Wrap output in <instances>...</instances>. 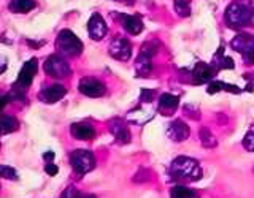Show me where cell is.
<instances>
[{
	"instance_id": "cell-22",
	"label": "cell",
	"mask_w": 254,
	"mask_h": 198,
	"mask_svg": "<svg viewBox=\"0 0 254 198\" xmlns=\"http://www.w3.org/2000/svg\"><path fill=\"white\" fill-rule=\"evenodd\" d=\"M170 198H200V197L192 189H188L185 186H177L170 190Z\"/></svg>"
},
{
	"instance_id": "cell-4",
	"label": "cell",
	"mask_w": 254,
	"mask_h": 198,
	"mask_svg": "<svg viewBox=\"0 0 254 198\" xmlns=\"http://www.w3.org/2000/svg\"><path fill=\"white\" fill-rule=\"evenodd\" d=\"M70 165L79 176H83V174L94 170L95 157L92 152H89V150H86V149H76L70 154Z\"/></svg>"
},
{
	"instance_id": "cell-8",
	"label": "cell",
	"mask_w": 254,
	"mask_h": 198,
	"mask_svg": "<svg viewBox=\"0 0 254 198\" xmlns=\"http://www.w3.org/2000/svg\"><path fill=\"white\" fill-rule=\"evenodd\" d=\"M108 51L111 57H115L116 60L127 62L132 55V45L129 40H126V38H115L113 42L110 43Z\"/></svg>"
},
{
	"instance_id": "cell-37",
	"label": "cell",
	"mask_w": 254,
	"mask_h": 198,
	"mask_svg": "<svg viewBox=\"0 0 254 198\" xmlns=\"http://www.w3.org/2000/svg\"><path fill=\"white\" fill-rule=\"evenodd\" d=\"M78 198H95L94 195H84V194H79L78 192Z\"/></svg>"
},
{
	"instance_id": "cell-33",
	"label": "cell",
	"mask_w": 254,
	"mask_h": 198,
	"mask_svg": "<svg viewBox=\"0 0 254 198\" xmlns=\"http://www.w3.org/2000/svg\"><path fill=\"white\" fill-rule=\"evenodd\" d=\"M6 67H8V60H6V57H5V55H2V54H0V75H2V73H5Z\"/></svg>"
},
{
	"instance_id": "cell-32",
	"label": "cell",
	"mask_w": 254,
	"mask_h": 198,
	"mask_svg": "<svg viewBox=\"0 0 254 198\" xmlns=\"http://www.w3.org/2000/svg\"><path fill=\"white\" fill-rule=\"evenodd\" d=\"M45 171L50 174V176H56L58 174V166H56L54 163H46V166H45Z\"/></svg>"
},
{
	"instance_id": "cell-35",
	"label": "cell",
	"mask_w": 254,
	"mask_h": 198,
	"mask_svg": "<svg viewBox=\"0 0 254 198\" xmlns=\"http://www.w3.org/2000/svg\"><path fill=\"white\" fill-rule=\"evenodd\" d=\"M118 2H121V3H124V5L132 6V5H135V2H137V0H118Z\"/></svg>"
},
{
	"instance_id": "cell-2",
	"label": "cell",
	"mask_w": 254,
	"mask_h": 198,
	"mask_svg": "<svg viewBox=\"0 0 254 198\" xmlns=\"http://www.w3.org/2000/svg\"><path fill=\"white\" fill-rule=\"evenodd\" d=\"M173 181H198L202 178V168L197 160L189 157H177L169 168Z\"/></svg>"
},
{
	"instance_id": "cell-28",
	"label": "cell",
	"mask_w": 254,
	"mask_h": 198,
	"mask_svg": "<svg viewBox=\"0 0 254 198\" xmlns=\"http://www.w3.org/2000/svg\"><path fill=\"white\" fill-rule=\"evenodd\" d=\"M208 94H216L219 91H226V83H221V81H211L208 84Z\"/></svg>"
},
{
	"instance_id": "cell-20",
	"label": "cell",
	"mask_w": 254,
	"mask_h": 198,
	"mask_svg": "<svg viewBox=\"0 0 254 198\" xmlns=\"http://www.w3.org/2000/svg\"><path fill=\"white\" fill-rule=\"evenodd\" d=\"M35 8V0H11L8 10L13 13H29Z\"/></svg>"
},
{
	"instance_id": "cell-25",
	"label": "cell",
	"mask_w": 254,
	"mask_h": 198,
	"mask_svg": "<svg viewBox=\"0 0 254 198\" xmlns=\"http://www.w3.org/2000/svg\"><path fill=\"white\" fill-rule=\"evenodd\" d=\"M0 178L10 179V181H18L19 179L16 170L13 168V166H8V165H0Z\"/></svg>"
},
{
	"instance_id": "cell-36",
	"label": "cell",
	"mask_w": 254,
	"mask_h": 198,
	"mask_svg": "<svg viewBox=\"0 0 254 198\" xmlns=\"http://www.w3.org/2000/svg\"><path fill=\"white\" fill-rule=\"evenodd\" d=\"M45 160H48V162H50V160H53V158H54V152H45Z\"/></svg>"
},
{
	"instance_id": "cell-31",
	"label": "cell",
	"mask_w": 254,
	"mask_h": 198,
	"mask_svg": "<svg viewBox=\"0 0 254 198\" xmlns=\"http://www.w3.org/2000/svg\"><path fill=\"white\" fill-rule=\"evenodd\" d=\"M243 60L248 62V63H253V65H254V48H251L250 51L243 52Z\"/></svg>"
},
{
	"instance_id": "cell-30",
	"label": "cell",
	"mask_w": 254,
	"mask_h": 198,
	"mask_svg": "<svg viewBox=\"0 0 254 198\" xmlns=\"http://www.w3.org/2000/svg\"><path fill=\"white\" fill-rule=\"evenodd\" d=\"M185 113L190 117V119H198L200 117V114H198V109L192 105H186L185 106Z\"/></svg>"
},
{
	"instance_id": "cell-19",
	"label": "cell",
	"mask_w": 254,
	"mask_h": 198,
	"mask_svg": "<svg viewBox=\"0 0 254 198\" xmlns=\"http://www.w3.org/2000/svg\"><path fill=\"white\" fill-rule=\"evenodd\" d=\"M213 65L216 67L218 70H234L235 63L232 60V57H227V55H224V48H219L218 52L214 54L213 57Z\"/></svg>"
},
{
	"instance_id": "cell-11",
	"label": "cell",
	"mask_w": 254,
	"mask_h": 198,
	"mask_svg": "<svg viewBox=\"0 0 254 198\" xmlns=\"http://www.w3.org/2000/svg\"><path fill=\"white\" fill-rule=\"evenodd\" d=\"M107 32H108V27H107L105 19L97 13L92 14L89 22H87V34H89V37L95 40V42H99V40H102L107 35Z\"/></svg>"
},
{
	"instance_id": "cell-23",
	"label": "cell",
	"mask_w": 254,
	"mask_h": 198,
	"mask_svg": "<svg viewBox=\"0 0 254 198\" xmlns=\"http://www.w3.org/2000/svg\"><path fill=\"white\" fill-rule=\"evenodd\" d=\"M198 137H200L203 148H216L218 146V138L214 137L206 127H202L200 132H198Z\"/></svg>"
},
{
	"instance_id": "cell-18",
	"label": "cell",
	"mask_w": 254,
	"mask_h": 198,
	"mask_svg": "<svg viewBox=\"0 0 254 198\" xmlns=\"http://www.w3.org/2000/svg\"><path fill=\"white\" fill-rule=\"evenodd\" d=\"M135 71L138 76L146 78L151 71H153V63H151V55L140 52L137 62H135Z\"/></svg>"
},
{
	"instance_id": "cell-17",
	"label": "cell",
	"mask_w": 254,
	"mask_h": 198,
	"mask_svg": "<svg viewBox=\"0 0 254 198\" xmlns=\"http://www.w3.org/2000/svg\"><path fill=\"white\" fill-rule=\"evenodd\" d=\"M70 133L76 140H92L95 137L94 127L87 124H73L70 127Z\"/></svg>"
},
{
	"instance_id": "cell-39",
	"label": "cell",
	"mask_w": 254,
	"mask_h": 198,
	"mask_svg": "<svg viewBox=\"0 0 254 198\" xmlns=\"http://www.w3.org/2000/svg\"><path fill=\"white\" fill-rule=\"evenodd\" d=\"M62 198H67V197H62Z\"/></svg>"
},
{
	"instance_id": "cell-15",
	"label": "cell",
	"mask_w": 254,
	"mask_h": 198,
	"mask_svg": "<svg viewBox=\"0 0 254 198\" xmlns=\"http://www.w3.org/2000/svg\"><path fill=\"white\" fill-rule=\"evenodd\" d=\"M178 103H180L178 97H175L172 94H162L161 99H159L157 111L162 116H172L178 109Z\"/></svg>"
},
{
	"instance_id": "cell-21",
	"label": "cell",
	"mask_w": 254,
	"mask_h": 198,
	"mask_svg": "<svg viewBox=\"0 0 254 198\" xmlns=\"http://www.w3.org/2000/svg\"><path fill=\"white\" fill-rule=\"evenodd\" d=\"M19 129V122L11 116H2L0 117V135L13 133Z\"/></svg>"
},
{
	"instance_id": "cell-12",
	"label": "cell",
	"mask_w": 254,
	"mask_h": 198,
	"mask_svg": "<svg viewBox=\"0 0 254 198\" xmlns=\"http://www.w3.org/2000/svg\"><path fill=\"white\" fill-rule=\"evenodd\" d=\"M115 18L123 24V27L126 29L127 34L130 35H138L143 30V22L138 16L135 14H123V13H113Z\"/></svg>"
},
{
	"instance_id": "cell-3",
	"label": "cell",
	"mask_w": 254,
	"mask_h": 198,
	"mask_svg": "<svg viewBox=\"0 0 254 198\" xmlns=\"http://www.w3.org/2000/svg\"><path fill=\"white\" fill-rule=\"evenodd\" d=\"M56 48L58 51L68 57H76L83 52V43L71 30H62L59 32L58 38H56Z\"/></svg>"
},
{
	"instance_id": "cell-7",
	"label": "cell",
	"mask_w": 254,
	"mask_h": 198,
	"mask_svg": "<svg viewBox=\"0 0 254 198\" xmlns=\"http://www.w3.org/2000/svg\"><path fill=\"white\" fill-rule=\"evenodd\" d=\"M78 89L83 95L91 99H99L102 95H105L107 92L105 84L100 83L99 79H95V78H83L81 81H79Z\"/></svg>"
},
{
	"instance_id": "cell-26",
	"label": "cell",
	"mask_w": 254,
	"mask_h": 198,
	"mask_svg": "<svg viewBox=\"0 0 254 198\" xmlns=\"http://www.w3.org/2000/svg\"><path fill=\"white\" fill-rule=\"evenodd\" d=\"M243 146H245L246 150H251V152H254V125L248 130V133L245 135Z\"/></svg>"
},
{
	"instance_id": "cell-5",
	"label": "cell",
	"mask_w": 254,
	"mask_h": 198,
	"mask_svg": "<svg viewBox=\"0 0 254 198\" xmlns=\"http://www.w3.org/2000/svg\"><path fill=\"white\" fill-rule=\"evenodd\" d=\"M43 70L48 76L59 78V79L67 78L71 73L68 62L64 59L62 55H50L43 63Z\"/></svg>"
},
{
	"instance_id": "cell-34",
	"label": "cell",
	"mask_w": 254,
	"mask_h": 198,
	"mask_svg": "<svg viewBox=\"0 0 254 198\" xmlns=\"http://www.w3.org/2000/svg\"><path fill=\"white\" fill-rule=\"evenodd\" d=\"M8 101H10V97H8V95H0V113H2V109L6 106Z\"/></svg>"
},
{
	"instance_id": "cell-16",
	"label": "cell",
	"mask_w": 254,
	"mask_h": 198,
	"mask_svg": "<svg viewBox=\"0 0 254 198\" xmlns=\"http://www.w3.org/2000/svg\"><path fill=\"white\" fill-rule=\"evenodd\" d=\"M230 48H232L234 51L237 52H246L250 51L251 48H254V37L251 34H238L235 38H232V42H230Z\"/></svg>"
},
{
	"instance_id": "cell-1",
	"label": "cell",
	"mask_w": 254,
	"mask_h": 198,
	"mask_svg": "<svg viewBox=\"0 0 254 198\" xmlns=\"http://www.w3.org/2000/svg\"><path fill=\"white\" fill-rule=\"evenodd\" d=\"M224 21L230 29H243L246 26H254V8L250 0H237L230 3L226 10Z\"/></svg>"
},
{
	"instance_id": "cell-29",
	"label": "cell",
	"mask_w": 254,
	"mask_h": 198,
	"mask_svg": "<svg viewBox=\"0 0 254 198\" xmlns=\"http://www.w3.org/2000/svg\"><path fill=\"white\" fill-rule=\"evenodd\" d=\"M154 99V92L151 89H141V94H140V100L143 103H151Z\"/></svg>"
},
{
	"instance_id": "cell-24",
	"label": "cell",
	"mask_w": 254,
	"mask_h": 198,
	"mask_svg": "<svg viewBox=\"0 0 254 198\" xmlns=\"http://www.w3.org/2000/svg\"><path fill=\"white\" fill-rule=\"evenodd\" d=\"M175 11H177L183 18H188L190 14V0H175Z\"/></svg>"
},
{
	"instance_id": "cell-13",
	"label": "cell",
	"mask_w": 254,
	"mask_h": 198,
	"mask_svg": "<svg viewBox=\"0 0 254 198\" xmlns=\"http://www.w3.org/2000/svg\"><path fill=\"white\" fill-rule=\"evenodd\" d=\"M108 127H110L111 135H113L118 143H121V145H127V143L130 141V138H132L130 130L127 129V125H126V122L123 121V119H111V121L108 122Z\"/></svg>"
},
{
	"instance_id": "cell-38",
	"label": "cell",
	"mask_w": 254,
	"mask_h": 198,
	"mask_svg": "<svg viewBox=\"0 0 254 198\" xmlns=\"http://www.w3.org/2000/svg\"><path fill=\"white\" fill-rule=\"evenodd\" d=\"M246 91H248V92H253V84H248V87H246Z\"/></svg>"
},
{
	"instance_id": "cell-27",
	"label": "cell",
	"mask_w": 254,
	"mask_h": 198,
	"mask_svg": "<svg viewBox=\"0 0 254 198\" xmlns=\"http://www.w3.org/2000/svg\"><path fill=\"white\" fill-rule=\"evenodd\" d=\"M149 179H151V171L146 170V168H140L138 173L133 176V181H135V182H146V181H149Z\"/></svg>"
},
{
	"instance_id": "cell-14",
	"label": "cell",
	"mask_w": 254,
	"mask_h": 198,
	"mask_svg": "<svg viewBox=\"0 0 254 198\" xmlns=\"http://www.w3.org/2000/svg\"><path fill=\"white\" fill-rule=\"evenodd\" d=\"M189 127L186 122L183 121H173L169 129H167V135H169V138L175 143H181V141H186L189 138Z\"/></svg>"
},
{
	"instance_id": "cell-9",
	"label": "cell",
	"mask_w": 254,
	"mask_h": 198,
	"mask_svg": "<svg viewBox=\"0 0 254 198\" xmlns=\"http://www.w3.org/2000/svg\"><path fill=\"white\" fill-rule=\"evenodd\" d=\"M218 68L213 65V63H203L198 62L194 67L192 71V83L194 84H205V83H211L213 78L216 76Z\"/></svg>"
},
{
	"instance_id": "cell-6",
	"label": "cell",
	"mask_w": 254,
	"mask_h": 198,
	"mask_svg": "<svg viewBox=\"0 0 254 198\" xmlns=\"http://www.w3.org/2000/svg\"><path fill=\"white\" fill-rule=\"evenodd\" d=\"M37 70H38V62H37V59L27 60L22 65V68L19 70V75H18V79H16V86L14 87H18V89H22V91L27 89V87L32 84V81H34Z\"/></svg>"
},
{
	"instance_id": "cell-10",
	"label": "cell",
	"mask_w": 254,
	"mask_h": 198,
	"mask_svg": "<svg viewBox=\"0 0 254 198\" xmlns=\"http://www.w3.org/2000/svg\"><path fill=\"white\" fill-rule=\"evenodd\" d=\"M65 94H67V89L62 84H53V86L43 87V91L38 94V99L43 103H46V105H53V103L65 97Z\"/></svg>"
}]
</instances>
